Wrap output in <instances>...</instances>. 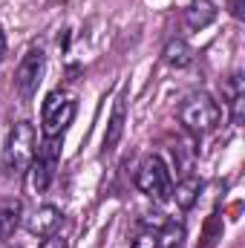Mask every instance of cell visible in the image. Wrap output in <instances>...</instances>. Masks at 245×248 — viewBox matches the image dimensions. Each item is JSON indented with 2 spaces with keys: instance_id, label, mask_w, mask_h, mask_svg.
Instances as JSON below:
<instances>
[{
  "instance_id": "cell-19",
  "label": "cell",
  "mask_w": 245,
  "mask_h": 248,
  "mask_svg": "<svg viewBox=\"0 0 245 248\" xmlns=\"http://www.w3.org/2000/svg\"><path fill=\"white\" fill-rule=\"evenodd\" d=\"M9 248H23V246H9Z\"/></svg>"
},
{
  "instance_id": "cell-7",
  "label": "cell",
  "mask_w": 245,
  "mask_h": 248,
  "mask_svg": "<svg viewBox=\"0 0 245 248\" xmlns=\"http://www.w3.org/2000/svg\"><path fill=\"white\" fill-rule=\"evenodd\" d=\"M61 219H63V214L55 205H41V208H35V211L29 214L26 228H29V234H35V237H49V234L61 225Z\"/></svg>"
},
{
  "instance_id": "cell-16",
  "label": "cell",
  "mask_w": 245,
  "mask_h": 248,
  "mask_svg": "<svg viewBox=\"0 0 245 248\" xmlns=\"http://www.w3.org/2000/svg\"><path fill=\"white\" fill-rule=\"evenodd\" d=\"M41 248H69V243H66L63 237H58V234H49V237L41 243Z\"/></svg>"
},
{
  "instance_id": "cell-6",
  "label": "cell",
  "mask_w": 245,
  "mask_h": 248,
  "mask_svg": "<svg viewBox=\"0 0 245 248\" xmlns=\"http://www.w3.org/2000/svg\"><path fill=\"white\" fill-rule=\"evenodd\" d=\"M44 66H46L44 49H29L23 55V61L17 63V69H15V90H17V95L23 101H29L35 95V90H38V84L44 78Z\"/></svg>"
},
{
  "instance_id": "cell-3",
  "label": "cell",
  "mask_w": 245,
  "mask_h": 248,
  "mask_svg": "<svg viewBox=\"0 0 245 248\" xmlns=\"http://www.w3.org/2000/svg\"><path fill=\"white\" fill-rule=\"evenodd\" d=\"M136 187L144 196L156 199V202L168 199V193H170V170H168V165L159 156H147L136 170Z\"/></svg>"
},
{
  "instance_id": "cell-18",
  "label": "cell",
  "mask_w": 245,
  "mask_h": 248,
  "mask_svg": "<svg viewBox=\"0 0 245 248\" xmlns=\"http://www.w3.org/2000/svg\"><path fill=\"white\" fill-rule=\"evenodd\" d=\"M3 55H6V35H3V29H0V61H3Z\"/></svg>"
},
{
  "instance_id": "cell-4",
  "label": "cell",
  "mask_w": 245,
  "mask_h": 248,
  "mask_svg": "<svg viewBox=\"0 0 245 248\" xmlns=\"http://www.w3.org/2000/svg\"><path fill=\"white\" fill-rule=\"evenodd\" d=\"M41 116H44V136L46 139H61L63 130L75 119V101L66 98L63 93H49L46 101H44Z\"/></svg>"
},
{
  "instance_id": "cell-5",
  "label": "cell",
  "mask_w": 245,
  "mask_h": 248,
  "mask_svg": "<svg viewBox=\"0 0 245 248\" xmlns=\"http://www.w3.org/2000/svg\"><path fill=\"white\" fill-rule=\"evenodd\" d=\"M58 159H61V147H58V139H46L44 147L35 153L32 165H29V185L35 193H44L52 176H55V168H58Z\"/></svg>"
},
{
  "instance_id": "cell-9",
  "label": "cell",
  "mask_w": 245,
  "mask_h": 248,
  "mask_svg": "<svg viewBox=\"0 0 245 248\" xmlns=\"http://www.w3.org/2000/svg\"><path fill=\"white\" fill-rule=\"evenodd\" d=\"M124 124H127V98L119 95L116 107H113V116H110V124H107V133H104V153L116 150V144L124 136Z\"/></svg>"
},
{
  "instance_id": "cell-1",
  "label": "cell",
  "mask_w": 245,
  "mask_h": 248,
  "mask_svg": "<svg viewBox=\"0 0 245 248\" xmlns=\"http://www.w3.org/2000/svg\"><path fill=\"white\" fill-rule=\"evenodd\" d=\"M38 153V136H35V127L32 122H17L9 133V141H6V153H3V168L15 176H23L32 165Z\"/></svg>"
},
{
  "instance_id": "cell-11",
  "label": "cell",
  "mask_w": 245,
  "mask_h": 248,
  "mask_svg": "<svg viewBox=\"0 0 245 248\" xmlns=\"http://www.w3.org/2000/svg\"><path fill=\"white\" fill-rule=\"evenodd\" d=\"M162 58H165L168 66H173V69H184V66H190V63H193V49H190V44H187V41L176 38V41H170V44L165 46Z\"/></svg>"
},
{
  "instance_id": "cell-12",
  "label": "cell",
  "mask_w": 245,
  "mask_h": 248,
  "mask_svg": "<svg viewBox=\"0 0 245 248\" xmlns=\"http://www.w3.org/2000/svg\"><path fill=\"white\" fill-rule=\"evenodd\" d=\"M199 193H202V179H196V176H187V179H182L179 185L173 187V199H176V205L182 211H190L196 205Z\"/></svg>"
},
{
  "instance_id": "cell-10",
  "label": "cell",
  "mask_w": 245,
  "mask_h": 248,
  "mask_svg": "<svg viewBox=\"0 0 245 248\" xmlns=\"http://www.w3.org/2000/svg\"><path fill=\"white\" fill-rule=\"evenodd\" d=\"M216 20V3L214 0H190V6L184 9V23L190 29H205Z\"/></svg>"
},
{
  "instance_id": "cell-17",
  "label": "cell",
  "mask_w": 245,
  "mask_h": 248,
  "mask_svg": "<svg viewBox=\"0 0 245 248\" xmlns=\"http://www.w3.org/2000/svg\"><path fill=\"white\" fill-rule=\"evenodd\" d=\"M228 9H231V15L237 17V20H243L245 12H243V0H228Z\"/></svg>"
},
{
  "instance_id": "cell-14",
  "label": "cell",
  "mask_w": 245,
  "mask_h": 248,
  "mask_svg": "<svg viewBox=\"0 0 245 248\" xmlns=\"http://www.w3.org/2000/svg\"><path fill=\"white\" fill-rule=\"evenodd\" d=\"M184 240V228L182 222H165L162 231H159V248H179Z\"/></svg>"
},
{
  "instance_id": "cell-8",
  "label": "cell",
  "mask_w": 245,
  "mask_h": 248,
  "mask_svg": "<svg viewBox=\"0 0 245 248\" xmlns=\"http://www.w3.org/2000/svg\"><path fill=\"white\" fill-rule=\"evenodd\" d=\"M225 98H228V110H231V124H243L245 119V78L243 72H234L225 81Z\"/></svg>"
},
{
  "instance_id": "cell-15",
  "label": "cell",
  "mask_w": 245,
  "mask_h": 248,
  "mask_svg": "<svg viewBox=\"0 0 245 248\" xmlns=\"http://www.w3.org/2000/svg\"><path fill=\"white\" fill-rule=\"evenodd\" d=\"M130 248H159V234L156 231H141Z\"/></svg>"
},
{
  "instance_id": "cell-13",
  "label": "cell",
  "mask_w": 245,
  "mask_h": 248,
  "mask_svg": "<svg viewBox=\"0 0 245 248\" xmlns=\"http://www.w3.org/2000/svg\"><path fill=\"white\" fill-rule=\"evenodd\" d=\"M20 225V202L17 199H9L0 205V243L9 240Z\"/></svg>"
},
{
  "instance_id": "cell-2",
  "label": "cell",
  "mask_w": 245,
  "mask_h": 248,
  "mask_svg": "<svg viewBox=\"0 0 245 248\" xmlns=\"http://www.w3.org/2000/svg\"><path fill=\"white\" fill-rule=\"evenodd\" d=\"M179 122H182L190 133L205 136V133H211V130L219 127L222 110H219V104L214 101V95H208V93H190L182 104H179Z\"/></svg>"
}]
</instances>
